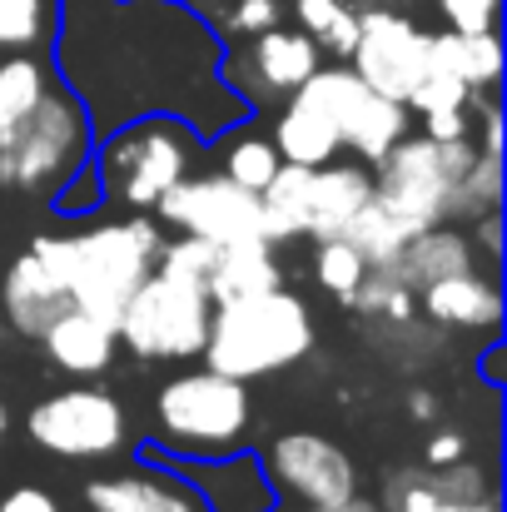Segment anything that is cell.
<instances>
[{
    "label": "cell",
    "instance_id": "18",
    "mask_svg": "<svg viewBox=\"0 0 507 512\" xmlns=\"http://www.w3.org/2000/svg\"><path fill=\"white\" fill-rule=\"evenodd\" d=\"M418 314L443 329H498L503 324V289L478 269H458L418 289Z\"/></svg>",
    "mask_w": 507,
    "mask_h": 512
},
{
    "label": "cell",
    "instance_id": "35",
    "mask_svg": "<svg viewBox=\"0 0 507 512\" xmlns=\"http://www.w3.org/2000/svg\"><path fill=\"white\" fill-rule=\"evenodd\" d=\"M383 512H473L453 498H443L428 483V468H403L383 483Z\"/></svg>",
    "mask_w": 507,
    "mask_h": 512
},
{
    "label": "cell",
    "instance_id": "34",
    "mask_svg": "<svg viewBox=\"0 0 507 512\" xmlns=\"http://www.w3.org/2000/svg\"><path fill=\"white\" fill-rule=\"evenodd\" d=\"M423 468H428V463H423ZM428 483H433L443 498L463 503V508H478V503L498 498L493 473H488L483 463H473L468 453H463V458H453V463H443V468H428Z\"/></svg>",
    "mask_w": 507,
    "mask_h": 512
},
{
    "label": "cell",
    "instance_id": "33",
    "mask_svg": "<svg viewBox=\"0 0 507 512\" xmlns=\"http://www.w3.org/2000/svg\"><path fill=\"white\" fill-rule=\"evenodd\" d=\"M214 249H219V244H209V239H199V234H174V239L160 244V254H155V274L204 289V284H209V269H214ZM204 294H209V289H204Z\"/></svg>",
    "mask_w": 507,
    "mask_h": 512
},
{
    "label": "cell",
    "instance_id": "48",
    "mask_svg": "<svg viewBox=\"0 0 507 512\" xmlns=\"http://www.w3.org/2000/svg\"><path fill=\"white\" fill-rule=\"evenodd\" d=\"M473 512H503V508H498V498H488V503H478Z\"/></svg>",
    "mask_w": 507,
    "mask_h": 512
},
{
    "label": "cell",
    "instance_id": "49",
    "mask_svg": "<svg viewBox=\"0 0 507 512\" xmlns=\"http://www.w3.org/2000/svg\"><path fill=\"white\" fill-rule=\"evenodd\" d=\"M5 428H10V413H5V403H0V433H5Z\"/></svg>",
    "mask_w": 507,
    "mask_h": 512
},
{
    "label": "cell",
    "instance_id": "45",
    "mask_svg": "<svg viewBox=\"0 0 507 512\" xmlns=\"http://www.w3.org/2000/svg\"><path fill=\"white\" fill-rule=\"evenodd\" d=\"M478 378H483L488 388H503L507 383V343H488V348H483V358H478Z\"/></svg>",
    "mask_w": 507,
    "mask_h": 512
},
{
    "label": "cell",
    "instance_id": "19",
    "mask_svg": "<svg viewBox=\"0 0 507 512\" xmlns=\"http://www.w3.org/2000/svg\"><path fill=\"white\" fill-rule=\"evenodd\" d=\"M40 348H45V358H50L60 373H70V378H95V373H105V368L115 363L120 339H115L110 324H100L95 314H85V309L70 304L60 319L45 324Z\"/></svg>",
    "mask_w": 507,
    "mask_h": 512
},
{
    "label": "cell",
    "instance_id": "3",
    "mask_svg": "<svg viewBox=\"0 0 507 512\" xmlns=\"http://www.w3.org/2000/svg\"><path fill=\"white\" fill-rule=\"evenodd\" d=\"M314 343H319V329H314L309 304L279 284L264 294L214 304L199 358H204V368L249 383V378H269V373L304 363L314 353Z\"/></svg>",
    "mask_w": 507,
    "mask_h": 512
},
{
    "label": "cell",
    "instance_id": "11",
    "mask_svg": "<svg viewBox=\"0 0 507 512\" xmlns=\"http://www.w3.org/2000/svg\"><path fill=\"white\" fill-rule=\"evenodd\" d=\"M135 458L145 463H160L174 478H184L194 488V498L204 503V512H279V493L264 473V458L244 443L234 453H214V458H184V453H169L155 438H145L135 448Z\"/></svg>",
    "mask_w": 507,
    "mask_h": 512
},
{
    "label": "cell",
    "instance_id": "7",
    "mask_svg": "<svg viewBox=\"0 0 507 512\" xmlns=\"http://www.w3.org/2000/svg\"><path fill=\"white\" fill-rule=\"evenodd\" d=\"M478 145L473 135L463 140H428V135H403L398 145L383 150V160H373V199L398 214L413 229L428 224H453L448 204H453V184L473 165Z\"/></svg>",
    "mask_w": 507,
    "mask_h": 512
},
{
    "label": "cell",
    "instance_id": "44",
    "mask_svg": "<svg viewBox=\"0 0 507 512\" xmlns=\"http://www.w3.org/2000/svg\"><path fill=\"white\" fill-rule=\"evenodd\" d=\"M0 512H60V503L45 488H15L0 498Z\"/></svg>",
    "mask_w": 507,
    "mask_h": 512
},
{
    "label": "cell",
    "instance_id": "14",
    "mask_svg": "<svg viewBox=\"0 0 507 512\" xmlns=\"http://www.w3.org/2000/svg\"><path fill=\"white\" fill-rule=\"evenodd\" d=\"M324 65V50L304 35V30H289V25H269L259 35H249V50L244 55H229L219 60V75L229 90H239L249 100V110H259L264 100L274 95H294L314 70Z\"/></svg>",
    "mask_w": 507,
    "mask_h": 512
},
{
    "label": "cell",
    "instance_id": "47",
    "mask_svg": "<svg viewBox=\"0 0 507 512\" xmlns=\"http://www.w3.org/2000/svg\"><path fill=\"white\" fill-rule=\"evenodd\" d=\"M299 512H383V508H378V503H363V498L353 493L348 503H334V508H299Z\"/></svg>",
    "mask_w": 507,
    "mask_h": 512
},
{
    "label": "cell",
    "instance_id": "8",
    "mask_svg": "<svg viewBox=\"0 0 507 512\" xmlns=\"http://www.w3.org/2000/svg\"><path fill=\"white\" fill-rule=\"evenodd\" d=\"M209 309H214V299L204 289L165 279V274L150 269V279L130 294V304L115 324V339L145 363L199 358L204 334H209Z\"/></svg>",
    "mask_w": 507,
    "mask_h": 512
},
{
    "label": "cell",
    "instance_id": "23",
    "mask_svg": "<svg viewBox=\"0 0 507 512\" xmlns=\"http://www.w3.org/2000/svg\"><path fill=\"white\" fill-rule=\"evenodd\" d=\"M378 90H368L363 80H358V70L343 60V65H319L289 100L294 105H309V110H319L324 120H334L338 130V145L358 130V120H363V110H368V100H373Z\"/></svg>",
    "mask_w": 507,
    "mask_h": 512
},
{
    "label": "cell",
    "instance_id": "13",
    "mask_svg": "<svg viewBox=\"0 0 507 512\" xmlns=\"http://www.w3.org/2000/svg\"><path fill=\"white\" fill-rule=\"evenodd\" d=\"M358 80L388 100H408V90L428 75V30H418L398 10H358V40L348 50Z\"/></svg>",
    "mask_w": 507,
    "mask_h": 512
},
{
    "label": "cell",
    "instance_id": "16",
    "mask_svg": "<svg viewBox=\"0 0 507 512\" xmlns=\"http://www.w3.org/2000/svg\"><path fill=\"white\" fill-rule=\"evenodd\" d=\"M373 199V174L363 165H314L304 184V204H299V234H309L314 244L343 239L348 219Z\"/></svg>",
    "mask_w": 507,
    "mask_h": 512
},
{
    "label": "cell",
    "instance_id": "36",
    "mask_svg": "<svg viewBox=\"0 0 507 512\" xmlns=\"http://www.w3.org/2000/svg\"><path fill=\"white\" fill-rule=\"evenodd\" d=\"M50 209H55V219H70V224L95 219V214L105 209V184H100V170L85 160L75 174H65V179L50 189Z\"/></svg>",
    "mask_w": 507,
    "mask_h": 512
},
{
    "label": "cell",
    "instance_id": "42",
    "mask_svg": "<svg viewBox=\"0 0 507 512\" xmlns=\"http://www.w3.org/2000/svg\"><path fill=\"white\" fill-rule=\"evenodd\" d=\"M418 120H423L418 135H428V140H463V135H473V115L468 110H423Z\"/></svg>",
    "mask_w": 507,
    "mask_h": 512
},
{
    "label": "cell",
    "instance_id": "39",
    "mask_svg": "<svg viewBox=\"0 0 507 512\" xmlns=\"http://www.w3.org/2000/svg\"><path fill=\"white\" fill-rule=\"evenodd\" d=\"M279 15H284V5L279 0H234V10L224 15V25H214L219 35H259V30H269V25H279Z\"/></svg>",
    "mask_w": 507,
    "mask_h": 512
},
{
    "label": "cell",
    "instance_id": "25",
    "mask_svg": "<svg viewBox=\"0 0 507 512\" xmlns=\"http://www.w3.org/2000/svg\"><path fill=\"white\" fill-rule=\"evenodd\" d=\"M209 145L219 150V174H229L234 184H244L254 194H264V184L284 165L279 150H274V140H269V130H259L254 115L239 120V125H229V130H219Z\"/></svg>",
    "mask_w": 507,
    "mask_h": 512
},
{
    "label": "cell",
    "instance_id": "31",
    "mask_svg": "<svg viewBox=\"0 0 507 512\" xmlns=\"http://www.w3.org/2000/svg\"><path fill=\"white\" fill-rule=\"evenodd\" d=\"M294 15H299V30L319 50L348 60V50L358 40V10L353 5H343V0H294Z\"/></svg>",
    "mask_w": 507,
    "mask_h": 512
},
{
    "label": "cell",
    "instance_id": "9",
    "mask_svg": "<svg viewBox=\"0 0 507 512\" xmlns=\"http://www.w3.org/2000/svg\"><path fill=\"white\" fill-rule=\"evenodd\" d=\"M25 433L35 448L70 458V463L115 458L130 448V418L110 388H60L40 398L25 418Z\"/></svg>",
    "mask_w": 507,
    "mask_h": 512
},
{
    "label": "cell",
    "instance_id": "32",
    "mask_svg": "<svg viewBox=\"0 0 507 512\" xmlns=\"http://www.w3.org/2000/svg\"><path fill=\"white\" fill-rule=\"evenodd\" d=\"M488 209H503V155L478 150L473 165L463 170V179L453 184V204L448 219H478Z\"/></svg>",
    "mask_w": 507,
    "mask_h": 512
},
{
    "label": "cell",
    "instance_id": "22",
    "mask_svg": "<svg viewBox=\"0 0 507 512\" xmlns=\"http://www.w3.org/2000/svg\"><path fill=\"white\" fill-rule=\"evenodd\" d=\"M388 269L418 294V289L433 284V279H448V274H458V269H473V244H468V234H458V229H448V224H428V229H418V234L398 249V259H393Z\"/></svg>",
    "mask_w": 507,
    "mask_h": 512
},
{
    "label": "cell",
    "instance_id": "20",
    "mask_svg": "<svg viewBox=\"0 0 507 512\" xmlns=\"http://www.w3.org/2000/svg\"><path fill=\"white\" fill-rule=\"evenodd\" d=\"M284 284V269L274 259V244L264 239H234V244H219L214 249V269H209V299L224 304V299H244V294H264V289H279Z\"/></svg>",
    "mask_w": 507,
    "mask_h": 512
},
{
    "label": "cell",
    "instance_id": "27",
    "mask_svg": "<svg viewBox=\"0 0 507 512\" xmlns=\"http://www.w3.org/2000/svg\"><path fill=\"white\" fill-rule=\"evenodd\" d=\"M60 0H0V55H50Z\"/></svg>",
    "mask_w": 507,
    "mask_h": 512
},
{
    "label": "cell",
    "instance_id": "41",
    "mask_svg": "<svg viewBox=\"0 0 507 512\" xmlns=\"http://www.w3.org/2000/svg\"><path fill=\"white\" fill-rule=\"evenodd\" d=\"M468 244L483 249L488 264H498L503 259V209H488V214L468 219Z\"/></svg>",
    "mask_w": 507,
    "mask_h": 512
},
{
    "label": "cell",
    "instance_id": "5",
    "mask_svg": "<svg viewBox=\"0 0 507 512\" xmlns=\"http://www.w3.org/2000/svg\"><path fill=\"white\" fill-rule=\"evenodd\" d=\"M254 428V398L244 378L189 368L160 383L155 393V443L184 458H214L249 443Z\"/></svg>",
    "mask_w": 507,
    "mask_h": 512
},
{
    "label": "cell",
    "instance_id": "15",
    "mask_svg": "<svg viewBox=\"0 0 507 512\" xmlns=\"http://www.w3.org/2000/svg\"><path fill=\"white\" fill-rule=\"evenodd\" d=\"M85 503L90 512H204V503L194 498V488L184 478H174L160 463L130 468V473H105L85 483Z\"/></svg>",
    "mask_w": 507,
    "mask_h": 512
},
{
    "label": "cell",
    "instance_id": "2",
    "mask_svg": "<svg viewBox=\"0 0 507 512\" xmlns=\"http://www.w3.org/2000/svg\"><path fill=\"white\" fill-rule=\"evenodd\" d=\"M165 229L155 214H130L110 224H90L75 234H35L30 254L50 264V274L70 289V304L95 314L100 324H120L130 294L150 279Z\"/></svg>",
    "mask_w": 507,
    "mask_h": 512
},
{
    "label": "cell",
    "instance_id": "12",
    "mask_svg": "<svg viewBox=\"0 0 507 512\" xmlns=\"http://www.w3.org/2000/svg\"><path fill=\"white\" fill-rule=\"evenodd\" d=\"M264 458V473L279 493V503H294V508H334L348 503L358 493V468L353 458L329 443L324 433H284L269 443Z\"/></svg>",
    "mask_w": 507,
    "mask_h": 512
},
{
    "label": "cell",
    "instance_id": "26",
    "mask_svg": "<svg viewBox=\"0 0 507 512\" xmlns=\"http://www.w3.org/2000/svg\"><path fill=\"white\" fill-rule=\"evenodd\" d=\"M55 85L50 55H5L0 60V145L35 110V100Z\"/></svg>",
    "mask_w": 507,
    "mask_h": 512
},
{
    "label": "cell",
    "instance_id": "29",
    "mask_svg": "<svg viewBox=\"0 0 507 512\" xmlns=\"http://www.w3.org/2000/svg\"><path fill=\"white\" fill-rule=\"evenodd\" d=\"M348 309H353V314H368V319H383V324H413V319H418V294H413L388 264H378V269H368V274L358 279Z\"/></svg>",
    "mask_w": 507,
    "mask_h": 512
},
{
    "label": "cell",
    "instance_id": "21",
    "mask_svg": "<svg viewBox=\"0 0 507 512\" xmlns=\"http://www.w3.org/2000/svg\"><path fill=\"white\" fill-rule=\"evenodd\" d=\"M428 70H448L468 90H493L498 75H503V40H498V30H443V35H428Z\"/></svg>",
    "mask_w": 507,
    "mask_h": 512
},
{
    "label": "cell",
    "instance_id": "46",
    "mask_svg": "<svg viewBox=\"0 0 507 512\" xmlns=\"http://www.w3.org/2000/svg\"><path fill=\"white\" fill-rule=\"evenodd\" d=\"M408 413H413L418 423H433V418H438V393H433V388H413V393H408Z\"/></svg>",
    "mask_w": 507,
    "mask_h": 512
},
{
    "label": "cell",
    "instance_id": "38",
    "mask_svg": "<svg viewBox=\"0 0 507 512\" xmlns=\"http://www.w3.org/2000/svg\"><path fill=\"white\" fill-rule=\"evenodd\" d=\"M413 115H423V110H463L468 105V85L458 80V75H448V70H428L413 90H408V100H403Z\"/></svg>",
    "mask_w": 507,
    "mask_h": 512
},
{
    "label": "cell",
    "instance_id": "4",
    "mask_svg": "<svg viewBox=\"0 0 507 512\" xmlns=\"http://www.w3.org/2000/svg\"><path fill=\"white\" fill-rule=\"evenodd\" d=\"M204 145L209 140L179 115H140V120H125L95 135L90 165L100 170L105 199H120L135 214H150L199 165Z\"/></svg>",
    "mask_w": 507,
    "mask_h": 512
},
{
    "label": "cell",
    "instance_id": "6",
    "mask_svg": "<svg viewBox=\"0 0 507 512\" xmlns=\"http://www.w3.org/2000/svg\"><path fill=\"white\" fill-rule=\"evenodd\" d=\"M95 150V125L85 115V105L75 100V90H65L60 80L35 100V110L5 135L0 145V184L15 194H40L50 199V189L75 174Z\"/></svg>",
    "mask_w": 507,
    "mask_h": 512
},
{
    "label": "cell",
    "instance_id": "40",
    "mask_svg": "<svg viewBox=\"0 0 507 512\" xmlns=\"http://www.w3.org/2000/svg\"><path fill=\"white\" fill-rule=\"evenodd\" d=\"M498 5L503 0H438L448 30H498Z\"/></svg>",
    "mask_w": 507,
    "mask_h": 512
},
{
    "label": "cell",
    "instance_id": "37",
    "mask_svg": "<svg viewBox=\"0 0 507 512\" xmlns=\"http://www.w3.org/2000/svg\"><path fill=\"white\" fill-rule=\"evenodd\" d=\"M363 274H368V264L358 259V249H353L348 239H324V244H319L314 279L334 294L343 309H348V299H353V289H358V279H363Z\"/></svg>",
    "mask_w": 507,
    "mask_h": 512
},
{
    "label": "cell",
    "instance_id": "24",
    "mask_svg": "<svg viewBox=\"0 0 507 512\" xmlns=\"http://www.w3.org/2000/svg\"><path fill=\"white\" fill-rule=\"evenodd\" d=\"M269 140H274V150H279V160H284V165H304V170L329 165V160H338V150H343V145H338L334 120H324L319 110L294 105V100L279 110V120H274Z\"/></svg>",
    "mask_w": 507,
    "mask_h": 512
},
{
    "label": "cell",
    "instance_id": "28",
    "mask_svg": "<svg viewBox=\"0 0 507 512\" xmlns=\"http://www.w3.org/2000/svg\"><path fill=\"white\" fill-rule=\"evenodd\" d=\"M413 234H418V229H413V224H403L398 214H388L378 199H368V204L348 219V229H343V239L358 249V259H363L368 269L393 264V259H398V249H403Z\"/></svg>",
    "mask_w": 507,
    "mask_h": 512
},
{
    "label": "cell",
    "instance_id": "17",
    "mask_svg": "<svg viewBox=\"0 0 507 512\" xmlns=\"http://www.w3.org/2000/svg\"><path fill=\"white\" fill-rule=\"evenodd\" d=\"M70 309V289L50 274V264L40 254H20L10 269H5V284H0V314H5V329L25 334V339H40L50 319H60Z\"/></svg>",
    "mask_w": 507,
    "mask_h": 512
},
{
    "label": "cell",
    "instance_id": "30",
    "mask_svg": "<svg viewBox=\"0 0 507 512\" xmlns=\"http://www.w3.org/2000/svg\"><path fill=\"white\" fill-rule=\"evenodd\" d=\"M408 125H413V110H408L403 100L373 95L368 110H363V120H358V130L343 140V150H353L363 165H373V160H383L388 145H398V140L408 135Z\"/></svg>",
    "mask_w": 507,
    "mask_h": 512
},
{
    "label": "cell",
    "instance_id": "50",
    "mask_svg": "<svg viewBox=\"0 0 507 512\" xmlns=\"http://www.w3.org/2000/svg\"><path fill=\"white\" fill-rule=\"evenodd\" d=\"M0 343H5V314H0Z\"/></svg>",
    "mask_w": 507,
    "mask_h": 512
},
{
    "label": "cell",
    "instance_id": "10",
    "mask_svg": "<svg viewBox=\"0 0 507 512\" xmlns=\"http://www.w3.org/2000/svg\"><path fill=\"white\" fill-rule=\"evenodd\" d=\"M160 224L179 234H199L209 244H234V239H264V194L234 184L229 174H184L165 199L150 209Z\"/></svg>",
    "mask_w": 507,
    "mask_h": 512
},
{
    "label": "cell",
    "instance_id": "1",
    "mask_svg": "<svg viewBox=\"0 0 507 512\" xmlns=\"http://www.w3.org/2000/svg\"><path fill=\"white\" fill-rule=\"evenodd\" d=\"M224 35L189 0H60L50 70L85 105L95 135L179 115L204 140L249 120V100L219 75Z\"/></svg>",
    "mask_w": 507,
    "mask_h": 512
},
{
    "label": "cell",
    "instance_id": "43",
    "mask_svg": "<svg viewBox=\"0 0 507 512\" xmlns=\"http://www.w3.org/2000/svg\"><path fill=\"white\" fill-rule=\"evenodd\" d=\"M463 453H468V438H463V433H453V428H443V433H433V438H428L423 463H428V468H443V463H453V458H463Z\"/></svg>",
    "mask_w": 507,
    "mask_h": 512
}]
</instances>
